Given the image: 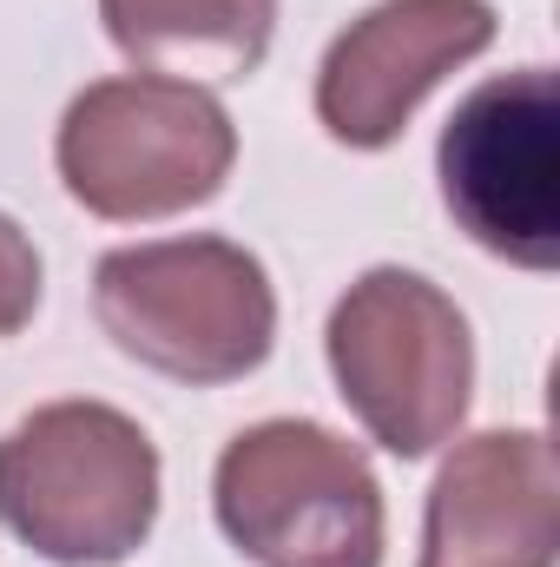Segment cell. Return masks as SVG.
I'll return each mask as SVG.
<instances>
[{"instance_id": "cell-4", "label": "cell", "mask_w": 560, "mask_h": 567, "mask_svg": "<svg viewBox=\"0 0 560 567\" xmlns=\"http://www.w3.org/2000/svg\"><path fill=\"white\" fill-rule=\"evenodd\" d=\"M336 396L390 455L442 449L475 396V337L442 284L376 265L350 284L323 330Z\"/></svg>"}, {"instance_id": "cell-2", "label": "cell", "mask_w": 560, "mask_h": 567, "mask_svg": "<svg viewBox=\"0 0 560 567\" xmlns=\"http://www.w3.org/2000/svg\"><path fill=\"white\" fill-rule=\"evenodd\" d=\"M100 330L145 370L211 390L251 377L278 343L271 271L231 238L120 245L93 271Z\"/></svg>"}, {"instance_id": "cell-3", "label": "cell", "mask_w": 560, "mask_h": 567, "mask_svg": "<svg viewBox=\"0 0 560 567\" xmlns=\"http://www.w3.org/2000/svg\"><path fill=\"white\" fill-rule=\"evenodd\" d=\"M53 158L73 205L113 225H145V218H178L225 192L238 126L198 80L120 73L66 106Z\"/></svg>"}, {"instance_id": "cell-8", "label": "cell", "mask_w": 560, "mask_h": 567, "mask_svg": "<svg viewBox=\"0 0 560 567\" xmlns=\"http://www.w3.org/2000/svg\"><path fill=\"white\" fill-rule=\"evenodd\" d=\"M560 468L541 429H481L455 442L428 488L416 567H554Z\"/></svg>"}, {"instance_id": "cell-10", "label": "cell", "mask_w": 560, "mask_h": 567, "mask_svg": "<svg viewBox=\"0 0 560 567\" xmlns=\"http://www.w3.org/2000/svg\"><path fill=\"white\" fill-rule=\"evenodd\" d=\"M40 310V251L33 238L0 212V337H13Z\"/></svg>"}, {"instance_id": "cell-9", "label": "cell", "mask_w": 560, "mask_h": 567, "mask_svg": "<svg viewBox=\"0 0 560 567\" xmlns=\"http://www.w3.org/2000/svg\"><path fill=\"white\" fill-rule=\"evenodd\" d=\"M106 40L165 80H251L271 53L278 0H100Z\"/></svg>"}, {"instance_id": "cell-1", "label": "cell", "mask_w": 560, "mask_h": 567, "mask_svg": "<svg viewBox=\"0 0 560 567\" xmlns=\"http://www.w3.org/2000/svg\"><path fill=\"white\" fill-rule=\"evenodd\" d=\"M0 522L53 567L133 561L158 522V449L113 403H46L0 435Z\"/></svg>"}, {"instance_id": "cell-7", "label": "cell", "mask_w": 560, "mask_h": 567, "mask_svg": "<svg viewBox=\"0 0 560 567\" xmlns=\"http://www.w3.org/2000/svg\"><path fill=\"white\" fill-rule=\"evenodd\" d=\"M488 47V0H376L330 40L317 66V120L350 152H383L403 140L422 100Z\"/></svg>"}, {"instance_id": "cell-6", "label": "cell", "mask_w": 560, "mask_h": 567, "mask_svg": "<svg viewBox=\"0 0 560 567\" xmlns=\"http://www.w3.org/2000/svg\"><path fill=\"white\" fill-rule=\"evenodd\" d=\"M442 198L455 225L521 265H560V86L554 66H521L501 80H481L435 145Z\"/></svg>"}, {"instance_id": "cell-5", "label": "cell", "mask_w": 560, "mask_h": 567, "mask_svg": "<svg viewBox=\"0 0 560 567\" xmlns=\"http://www.w3.org/2000/svg\"><path fill=\"white\" fill-rule=\"evenodd\" d=\"M211 508L258 567H383V482L336 429L271 416L225 442Z\"/></svg>"}]
</instances>
